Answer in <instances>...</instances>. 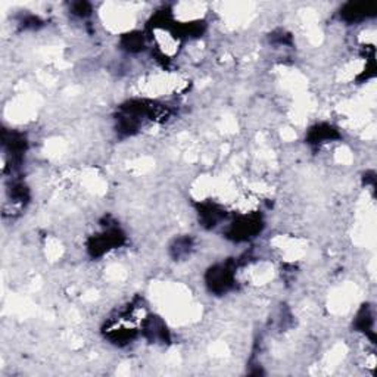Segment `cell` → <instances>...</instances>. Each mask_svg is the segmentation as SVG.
I'll use <instances>...</instances> for the list:
<instances>
[{
  "mask_svg": "<svg viewBox=\"0 0 377 377\" xmlns=\"http://www.w3.org/2000/svg\"><path fill=\"white\" fill-rule=\"evenodd\" d=\"M236 280V266L233 263H221L211 267L206 272L208 289L217 295L227 293Z\"/></svg>",
  "mask_w": 377,
  "mask_h": 377,
  "instance_id": "6da1fadb",
  "label": "cell"
},
{
  "mask_svg": "<svg viewBox=\"0 0 377 377\" xmlns=\"http://www.w3.org/2000/svg\"><path fill=\"white\" fill-rule=\"evenodd\" d=\"M369 15H371L369 12V8L357 3H348L341 10V18L348 24L361 22L364 20H367Z\"/></svg>",
  "mask_w": 377,
  "mask_h": 377,
  "instance_id": "7a4b0ae2",
  "label": "cell"
}]
</instances>
